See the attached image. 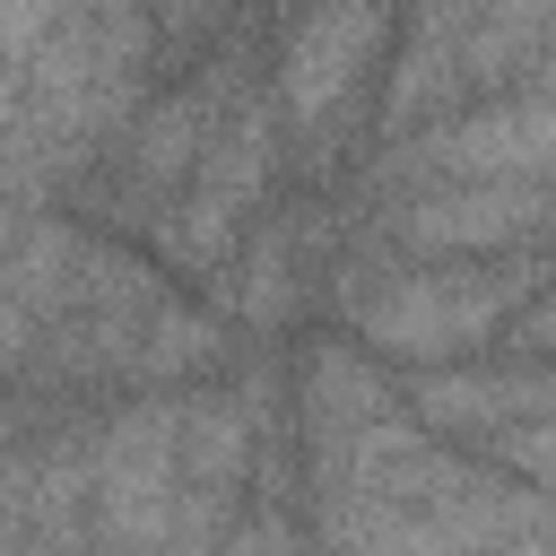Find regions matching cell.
<instances>
[{
  "label": "cell",
  "instance_id": "1",
  "mask_svg": "<svg viewBox=\"0 0 556 556\" xmlns=\"http://www.w3.org/2000/svg\"><path fill=\"white\" fill-rule=\"evenodd\" d=\"M374 35H382V17H365V9H356V17L339 9V17H313V26H295V43H287V70H278V96H287V113H295V122H313V113H321V104L348 87V70L365 61V43H374Z\"/></svg>",
  "mask_w": 556,
  "mask_h": 556
}]
</instances>
